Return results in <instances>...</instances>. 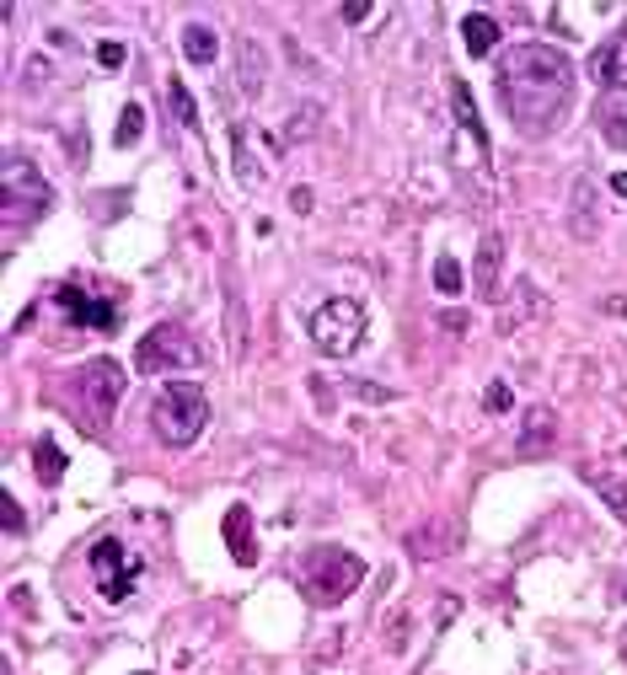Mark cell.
Masks as SVG:
<instances>
[{"label": "cell", "instance_id": "6da1fadb", "mask_svg": "<svg viewBox=\"0 0 627 675\" xmlns=\"http://www.w3.org/2000/svg\"><path fill=\"white\" fill-rule=\"evenodd\" d=\"M574 97V65L552 43H509L499 59V102L515 129L526 134H552Z\"/></svg>", "mask_w": 627, "mask_h": 675}, {"label": "cell", "instance_id": "7a4b0ae2", "mask_svg": "<svg viewBox=\"0 0 627 675\" xmlns=\"http://www.w3.org/2000/svg\"><path fill=\"white\" fill-rule=\"evenodd\" d=\"M300 590L317 600V606H338V600H349L360 590V579H365V563L349 553V547H311V553L300 557Z\"/></svg>", "mask_w": 627, "mask_h": 675}, {"label": "cell", "instance_id": "3957f363", "mask_svg": "<svg viewBox=\"0 0 627 675\" xmlns=\"http://www.w3.org/2000/svg\"><path fill=\"white\" fill-rule=\"evenodd\" d=\"M151 424H156V435L167 439V445H193L199 429L209 424V392L204 386H193V381H167L156 402H151Z\"/></svg>", "mask_w": 627, "mask_h": 675}, {"label": "cell", "instance_id": "277c9868", "mask_svg": "<svg viewBox=\"0 0 627 675\" xmlns=\"http://www.w3.org/2000/svg\"><path fill=\"white\" fill-rule=\"evenodd\" d=\"M124 364L119 359H86L81 370H76V381H70V392H76V418H81L86 429H108L113 424V413H119V402H124Z\"/></svg>", "mask_w": 627, "mask_h": 675}, {"label": "cell", "instance_id": "5b68a950", "mask_svg": "<svg viewBox=\"0 0 627 675\" xmlns=\"http://www.w3.org/2000/svg\"><path fill=\"white\" fill-rule=\"evenodd\" d=\"M48 209V183L27 156H5L0 172V215H5V231H22L27 220H38Z\"/></svg>", "mask_w": 627, "mask_h": 675}, {"label": "cell", "instance_id": "8992f818", "mask_svg": "<svg viewBox=\"0 0 627 675\" xmlns=\"http://www.w3.org/2000/svg\"><path fill=\"white\" fill-rule=\"evenodd\" d=\"M199 359H204V349L188 338V327H183V322H162V327H151V332L140 338L134 370H140V375H162V370H193Z\"/></svg>", "mask_w": 627, "mask_h": 675}, {"label": "cell", "instance_id": "52a82bcc", "mask_svg": "<svg viewBox=\"0 0 627 675\" xmlns=\"http://www.w3.org/2000/svg\"><path fill=\"white\" fill-rule=\"evenodd\" d=\"M311 338H317V349L322 354H354L360 343H365V306L360 301H349V295H338V301H322L317 311H311Z\"/></svg>", "mask_w": 627, "mask_h": 675}, {"label": "cell", "instance_id": "ba28073f", "mask_svg": "<svg viewBox=\"0 0 627 675\" xmlns=\"http://www.w3.org/2000/svg\"><path fill=\"white\" fill-rule=\"evenodd\" d=\"M91 574H97V590L108 600H129V590H134V574H129V553L124 542H97L91 547Z\"/></svg>", "mask_w": 627, "mask_h": 675}, {"label": "cell", "instance_id": "9c48e42d", "mask_svg": "<svg viewBox=\"0 0 627 675\" xmlns=\"http://www.w3.org/2000/svg\"><path fill=\"white\" fill-rule=\"evenodd\" d=\"M499 279H504V237L499 231H483L477 258H472V290H477V301H499Z\"/></svg>", "mask_w": 627, "mask_h": 675}, {"label": "cell", "instance_id": "30bf717a", "mask_svg": "<svg viewBox=\"0 0 627 675\" xmlns=\"http://www.w3.org/2000/svg\"><path fill=\"white\" fill-rule=\"evenodd\" d=\"M59 306H65L76 322L97 327V332H113V327H119V306H113V301H91V295L76 290V284H65V290H59Z\"/></svg>", "mask_w": 627, "mask_h": 675}, {"label": "cell", "instance_id": "8fae6325", "mask_svg": "<svg viewBox=\"0 0 627 675\" xmlns=\"http://www.w3.org/2000/svg\"><path fill=\"white\" fill-rule=\"evenodd\" d=\"M590 76L601 80V86H611L617 97L627 91V27L617 33V38H606L601 48H595V59H590Z\"/></svg>", "mask_w": 627, "mask_h": 675}, {"label": "cell", "instance_id": "7c38bea8", "mask_svg": "<svg viewBox=\"0 0 627 675\" xmlns=\"http://www.w3.org/2000/svg\"><path fill=\"white\" fill-rule=\"evenodd\" d=\"M552 435H558V424H552V407H531L526 413V424H520V439H515V450L526 456V461H537L552 450Z\"/></svg>", "mask_w": 627, "mask_h": 675}, {"label": "cell", "instance_id": "4fadbf2b", "mask_svg": "<svg viewBox=\"0 0 627 675\" xmlns=\"http://www.w3.org/2000/svg\"><path fill=\"white\" fill-rule=\"evenodd\" d=\"M461 43H466V54H472V59H488V54H494V43H499V22H494V16H483V11L461 16Z\"/></svg>", "mask_w": 627, "mask_h": 675}, {"label": "cell", "instance_id": "5bb4252c", "mask_svg": "<svg viewBox=\"0 0 627 675\" xmlns=\"http://www.w3.org/2000/svg\"><path fill=\"white\" fill-rule=\"evenodd\" d=\"M451 113H456V123L472 134V145H477V151H488V129H483V119H477V102H472L466 80H451Z\"/></svg>", "mask_w": 627, "mask_h": 675}, {"label": "cell", "instance_id": "9a60e30c", "mask_svg": "<svg viewBox=\"0 0 627 675\" xmlns=\"http://www.w3.org/2000/svg\"><path fill=\"white\" fill-rule=\"evenodd\" d=\"M214 54H220L214 27H209V22H188V27H183V59H188V65H214Z\"/></svg>", "mask_w": 627, "mask_h": 675}, {"label": "cell", "instance_id": "2e32d148", "mask_svg": "<svg viewBox=\"0 0 627 675\" xmlns=\"http://www.w3.org/2000/svg\"><path fill=\"white\" fill-rule=\"evenodd\" d=\"M601 134H606L611 151H627V91L601 102Z\"/></svg>", "mask_w": 627, "mask_h": 675}, {"label": "cell", "instance_id": "e0dca14e", "mask_svg": "<svg viewBox=\"0 0 627 675\" xmlns=\"http://www.w3.org/2000/svg\"><path fill=\"white\" fill-rule=\"evenodd\" d=\"M225 542H231V557H236V563H257V547H252V536H247V504H231V515H225Z\"/></svg>", "mask_w": 627, "mask_h": 675}, {"label": "cell", "instance_id": "ac0fdd59", "mask_svg": "<svg viewBox=\"0 0 627 675\" xmlns=\"http://www.w3.org/2000/svg\"><path fill=\"white\" fill-rule=\"evenodd\" d=\"M590 488H595V499H601V504L627 525V482H622V477H595V472H590Z\"/></svg>", "mask_w": 627, "mask_h": 675}, {"label": "cell", "instance_id": "d6986e66", "mask_svg": "<svg viewBox=\"0 0 627 675\" xmlns=\"http://www.w3.org/2000/svg\"><path fill=\"white\" fill-rule=\"evenodd\" d=\"M33 467H38L43 488H54V482L65 477V450H59L54 439H38V445H33Z\"/></svg>", "mask_w": 627, "mask_h": 675}, {"label": "cell", "instance_id": "ffe728a7", "mask_svg": "<svg viewBox=\"0 0 627 675\" xmlns=\"http://www.w3.org/2000/svg\"><path fill=\"white\" fill-rule=\"evenodd\" d=\"M451 542H456V536H451L445 525H429V531H413V536H408V553L413 557H440V553H451Z\"/></svg>", "mask_w": 627, "mask_h": 675}, {"label": "cell", "instance_id": "44dd1931", "mask_svg": "<svg viewBox=\"0 0 627 675\" xmlns=\"http://www.w3.org/2000/svg\"><path fill=\"white\" fill-rule=\"evenodd\" d=\"M236 59H242V91H247V97H257V91H263V48L247 38L242 48H236Z\"/></svg>", "mask_w": 627, "mask_h": 675}, {"label": "cell", "instance_id": "7402d4cb", "mask_svg": "<svg viewBox=\"0 0 627 675\" xmlns=\"http://www.w3.org/2000/svg\"><path fill=\"white\" fill-rule=\"evenodd\" d=\"M574 237L590 241L595 237V209H590V177L574 183Z\"/></svg>", "mask_w": 627, "mask_h": 675}, {"label": "cell", "instance_id": "603a6c76", "mask_svg": "<svg viewBox=\"0 0 627 675\" xmlns=\"http://www.w3.org/2000/svg\"><path fill=\"white\" fill-rule=\"evenodd\" d=\"M140 134H145V108H140V102H124L113 140H119V145H140Z\"/></svg>", "mask_w": 627, "mask_h": 675}, {"label": "cell", "instance_id": "cb8c5ba5", "mask_svg": "<svg viewBox=\"0 0 627 675\" xmlns=\"http://www.w3.org/2000/svg\"><path fill=\"white\" fill-rule=\"evenodd\" d=\"M461 284H466L461 263L456 258H440V263H434V290H440V295H461Z\"/></svg>", "mask_w": 627, "mask_h": 675}, {"label": "cell", "instance_id": "d4e9b609", "mask_svg": "<svg viewBox=\"0 0 627 675\" xmlns=\"http://www.w3.org/2000/svg\"><path fill=\"white\" fill-rule=\"evenodd\" d=\"M167 91H172V108H177V119L188 123V129H199V108H193L188 86H183V80H167Z\"/></svg>", "mask_w": 627, "mask_h": 675}, {"label": "cell", "instance_id": "484cf974", "mask_svg": "<svg viewBox=\"0 0 627 675\" xmlns=\"http://www.w3.org/2000/svg\"><path fill=\"white\" fill-rule=\"evenodd\" d=\"M225 311H231V354H242L247 338H242V295L236 290H225Z\"/></svg>", "mask_w": 627, "mask_h": 675}, {"label": "cell", "instance_id": "4316f807", "mask_svg": "<svg viewBox=\"0 0 627 675\" xmlns=\"http://www.w3.org/2000/svg\"><path fill=\"white\" fill-rule=\"evenodd\" d=\"M124 59H129V48H124V43H113V38H108V43H97V65H102V70H119Z\"/></svg>", "mask_w": 627, "mask_h": 675}, {"label": "cell", "instance_id": "83f0119b", "mask_svg": "<svg viewBox=\"0 0 627 675\" xmlns=\"http://www.w3.org/2000/svg\"><path fill=\"white\" fill-rule=\"evenodd\" d=\"M509 386H504V381H488V392H483V407H488V413H509Z\"/></svg>", "mask_w": 627, "mask_h": 675}, {"label": "cell", "instance_id": "f1b7e54d", "mask_svg": "<svg viewBox=\"0 0 627 675\" xmlns=\"http://www.w3.org/2000/svg\"><path fill=\"white\" fill-rule=\"evenodd\" d=\"M0 515H5V531H11V536H22V525H27V520H22V504H16L11 493H0Z\"/></svg>", "mask_w": 627, "mask_h": 675}, {"label": "cell", "instance_id": "f546056e", "mask_svg": "<svg viewBox=\"0 0 627 675\" xmlns=\"http://www.w3.org/2000/svg\"><path fill=\"white\" fill-rule=\"evenodd\" d=\"M365 16H371V0H349L343 5V22H365Z\"/></svg>", "mask_w": 627, "mask_h": 675}, {"label": "cell", "instance_id": "4dcf8cb0", "mask_svg": "<svg viewBox=\"0 0 627 675\" xmlns=\"http://www.w3.org/2000/svg\"><path fill=\"white\" fill-rule=\"evenodd\" d=\"M290 209H300V215H306V209H311V194H306V188H295V194H290Z\"/></svg>", "mask_w": 627, "mask_h": 675}, {"label": "cell", "instance_id": "1f68e13d", "mask_svg": "<svg viewBox=\"0 0 627 675\" xmlns=\"http://www.w3.org/2000/svg\"><path fill=\"white\" fill-rule=\"evenodd\" d=\"M611 194H617V199H627V172H617V177H611Z\"/></svg>", "mask_w": 627, "mask_h": 675}, {"label": "cell", "instance_id": "d6a6232c", "mask_svg": "<svg viewBox=\"0 0 627 675\" xmlns=\"http://www.w3.org/2000/svg\"><path fill=\"white\" fill-rule=\"evenodd\" d=\"M134 675H145V670H134Z\"/></svg>", "mask_w": 627, "mask_h": 675}, {"label": "cell", "instance_id": "836d02e7", "mask_svg": "<svg viewBox=\"0 0 627 675\" xmlns=\"http://www.w3.org/2000/svg\"><path fill=\"white\" fill-rule=\"evenodd\" d=\"M622 456H627V450H622Z\"/></svg>", "mask_w": 627, "mask_h": 675}]
</instances>
